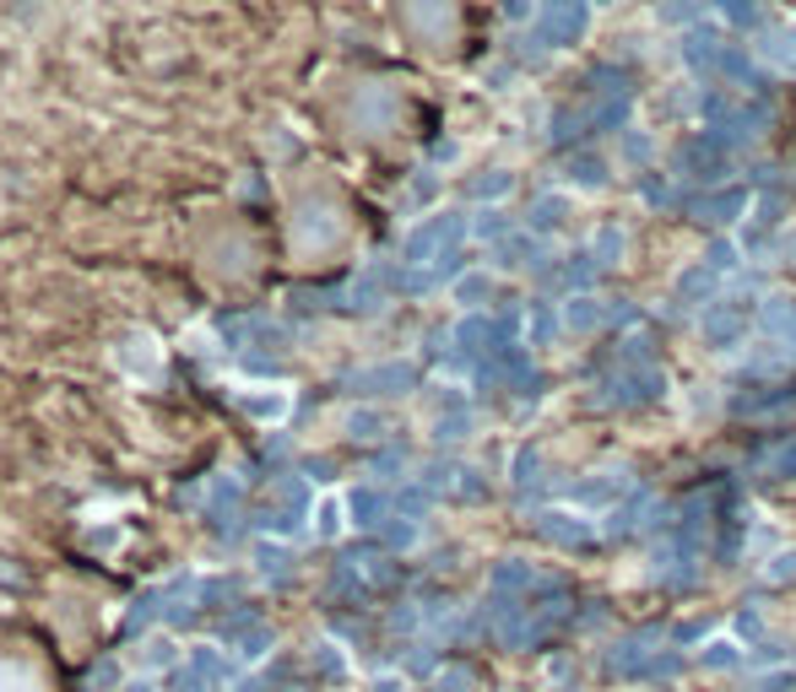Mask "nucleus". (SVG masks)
<instances>
[{
    "label": "nucleus",
    "mask_w": 796,
    "mask_h": 692,
    "mask_svg": "<svg viewBox=\"0 0 796 692\" xmlns=\"http://www.w3.org/2000/svg\"><path fill=\"white\" fill-rule=\"evenodd\" d=\"M656 390H667V379H661V368L656 363H624L613 379H607V401L613 407H639V401H650Z\"/></svg>",
    "instance_id": "obj_1"
},
{
    "label": "nucleus",
    "mask_w": 796,
    "mask_h": 692,
    "mask_svg": "<svg viewBox=\"0 0 796 692\" xmlns=\"http://www.w3.org/2000/svg\"><path fill=\"white\" fill-rule=\"evenodd\" d=\"M586 17H590V0H547L543 6V39L575 43L580 33H586Z\"/></svg>",
    "instance_id": "obj_2"
},
{
    "label": "nucleus",
    "mask_w": 796,
    "mask_h": 692,
    "mask_svg": "<svg viewBox=\"0 0 796 692\" xmlns=\"http://www.w3.org/2000/svg\"><path fill=\"white\" fill-rule=\"evenodd\" d=\"M705 335L715 347H732L737 335H748V303H705Z\"/></svg>",
    "instance_id": "obj_3"
},
{
    "label": "nucleus",
    "mask_w": 796,
    "mask_h": 692,
    "mask_svg": "<svg viewBox=\"0 0 796 692\" xmlns=\"http://www.w3.org/2000/svg\"><path fill=\"white\" fill-rule=\"evenodd\" d=\"M543 535L553 546H590V541H596V530H590L580 514H564V509L543 514Z\"/></svg>",
    "instance_id": "obj_4"
},
{
    "label": "nucleus",
    "mask_w": 796,
    "mask_h": 692,
    "mask_svg": "<svg viewBox=\"0 0 796 692\" xmlns=\"http://www.w3.org/2000/svg\"><path fill=\"white\" fill-rule=\"evenodd\" d=\"M607 320H618V309H613V303H601V298H590V292L569 298V309H564V325L569 330H601Z\"/></svg>",
    "instance_id": "obj_5"
},
{
    "label": "nucleus",
    "mask_w": 796,
    "mask_h": 692,
    "mask_svg": "<svg viewBox=\"0 0 796 692\" xmlns=\"http://www.w3.org/2000/svg\"><path fill=\"white\" fill-rule=\"evenodd\" d=\"M758 325L769 330V341H792V335H796V303H792V298H764Z\"/></svg>",
    "instance_id": "obj_6"
},
{
    "label": "nucleus",
    "mask_w": 796,
    "mask_h": 692,
    "mask_svg": "<svg viewBox=\"0 0 796 692\" xmlns=\"http://www.w3.org/2000/svg\"><path fill=\"white\" fill-rule=\"evenodd\" d=\"M754 471H758V477H769V482H786V477H796V444H792V439H786V444H769V449H758Z\"/></svg>",
    "instance_id": "obj_7"
},
{
    "label": "nucleus",
    "mask_w": 796,
    "mask_h": 692,
    "mask_svg": "<svg viewBox=\"0 0 796 692\" xmlns=\"http://www.w3.org/2000/svg\"><path fill=\"white\" fill-rule=\"evenodd\" d=\"M748 205H754L748 190H715V195L699 201V217H705V222H732V217H743Z\"/></svg>",
    "instance_id": "obj_8"
},
{
    "label": "nucleus",
    "mask_w": 796,
    "mask_h": 692,
    "mask_svg": "<svg viewBox=\"0 0 796 692\" xmlns=\"http://www.w3.org/2000/svg\"><path fill=\"white\" fill-rule=\"evenodd\" d=\"M758 54L775 66V71H796V28H775L758 39Z\"/></svg>",
    "instance_id": "obj_9"
},
{
    "label": "nucleus",
    "mask_w": 796,
    "mask_h": 692,
    "mask_svg": "<svg viewBox=\"0 0 796 692\" xmlns=\"http://www.w3.org/2000/svg\"><path fill=\"white\" fill-rule=\"evenodd\" d=\"M710 292H715V271L705 265V260H699V265H688V271L677 277V298H683V303H705Z\"/></svg>",
    "instance_id": "obj_10"
},
{
    "label": "nucleus",
    "mask_w": 796,
    "mask_h": 692,
    "mask_svg": "<svg viewBox=\"0 0 796 692\" xmlns=\"http://www.w3.org/2000/svg\"><path fill=\"white\" fill-rule=\"evenodd\" d=\"M531 222H537L543 233H558V228L569 222V195H543V201H537V217H531Z\"/></svg>",
    "instance_id": "obj_11"
},
{
    "label": "nucleus",
    "mask_w": 796,
    "mask_h": 692,
    "mask_svg": "<svg viewBox=\"0 0 796 692\" xmlns=\"http://www.w3.org/2000/svg\"><path fill=\"white\" fill-rule=\"evenodd\" d=\"M624 244H629V239H624V228H601V233L590 239V254H596V265L607 271V265L624 254Z\"/></svg>",
    "instance_id": "obj_12"
},
{
    "label": "nucleus",
    "mask_w": 796,
    "mask_h": 692,
    "mask_svg": "<svg viewBox=\"0 0 796 692\" xmlns=\"http://www.w3.org/2000/svg\"><path fill=\"white\" fill-rule=\"evenodd\" d=\"M737 660H743V654H737V644H726V639L705 650V665H710V671H737Z\"/></svg>",
    "instance_id": "obj_13"
},
{
    "label": "nucleus",
    "mask_w": 796,
    "mask_h": 692,
    "mask_svg": "<svg viewBox=\"0 0 796 692\" xmlns=\"http://www.w3.org/2000/svg\"><path fill=\"white\" fill-rule=\"evenodd\" d=\"M558 325H564V320H558L553 309H531V335H537V347H547V341L558 335Z\"/></svg>",
    "instance_id": "obj_14"
},
{
    "label": "nucleus",
    "mask_w": 796,
    "mask_h": 692,
    "mask_svg": "<svg viewBox=\"0 0 796 692\" xmlns=\"http://www.w3.org/2000/svg\"><path fill=\"white\" fill-rule=\"evenodd\" d=\"M569 173H575V184H586V190H596V184L607 179V168L596 163V158H580V163L569 168Z\"/></svg>",
    "instance_id": "obj_15"
},
{
    "label": "nucleus",
    "mask_w": 796,
    "mask_h": 692,
    "mask_svg": "<svg viewBox=\"0 0 796 692\" xmlns=\"http://www.w3.org/2000/svg\"><path fill=\"white\" fill-rule=\"evenodd\" d=\"M720 6V17H732V22H754L758 17V0H715Z\"/></svg>",
    "instance_id": "obj_16"
},
{
    "label": "nucleus",
    "mask_w": 796,
    "mask_h": 692,
    "mask_svg": "<svg viewBox=\"0 0 796 692\" xmlns=\"http://www.w3.org/2000/svg\"><path fill=\"white\" fill-rule=\"evenodd\" d=\"M705 265H710V271H732V265H737V244H726V239H720V244L705 254Z\"/></svg>",
    "instance_id": "obj_17"
},
{
    "label": "nucleus",
    "mask_w": 796,
    "mask_h": 692,
    "mask_svg": "<svg viewBox=\"0 0 796 692\" xmlns=\"http://www.w3.org/2000/svg\"><path fill=\"white\" fill-rule=\"evenodd\" d=\"M624 158H629V163H645V158H650V136H645V130H629V141H624Z\"/></svg>",
    "instance_id": "obj_18"
},
{
    "label": "nucleus",
    "mask_w": 796,
    "mask_h": 692,
    "mask_svg": "<svg viewBox=\"0 0 796 692\" xmlns=\"http://www.w3.org/2000/svg\"><path fill=\"white\" fill-rule=\"evenodd\" d=\"M769 579H775V584H780V579H796V552H775V563H769Z\"/></svg>",
    "instance_id": "obj_19"
},
{
    "label": "nucleus",
    "mask_w": 796,
    "mask_h": 692,
    "mask_svg": "<svg viewBox=\"0 0 796 692\" xmlns=\"http://www.w3.org/2000/svg\"><path fill=\"white\" fill-rule=\"evenodd\" d=\"M590 6H607V0H590Z\"/></svg>",
    "instance_id": "obj_20"
}]
</instances>
